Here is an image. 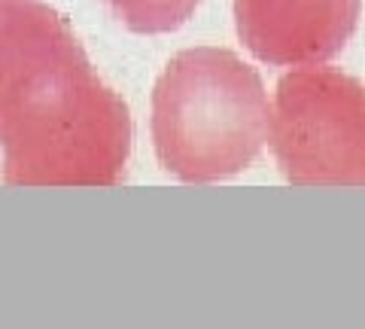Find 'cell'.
I'll return each instance as SVG.
<instances>
[{
  "mask_svg": "<svg viewBox=\"0 0 365 329\" xmlns=\"http://www.w3.org/2000/svg\"><path fill=\"white\" fill-rule=\"evenodd\" d=\"M268 128L265 86L228 49L180 52L155 83L153 143L158 162L186 183L241 174L259 158Z\"/></svg>",
  "mask_w": 365,
  "mask_h": 329,
  "instance_id": "cell-2",
  "label": "cell"
},
{
  "mask_svg": "<svg viewBox=\"0 0 365 329\" xmlns=\"http://www.w3.org/2000/svg\"><path fill=\"white\" fill-rule=\"evenodd\" d=\"M116 16L137 34H165L186 21L201 0H107Z\"/></svg>",
  "mask_w": 365,
  "mask_h": 329,
  "instance_id": "cell-5",
  "label": "cell"
},
{
  "mask_svg": "<svg viewBox=\"0 0 365 329\" xmlns=\"http://www.w3.org/2000/svg\"><path fill=\"white\" fill-rule=\"evenodd\" d=\"M268 141L295 186H365V83L332 67L287 74Z\"/></svg>",
  "mask_w": 365,
  "mask_h": 329,
  "instance_id": "cell-3",
  "label": "cell"
},
{
  "mask_svg": "<svg viewBox=\"0 0 365 329\" xmlns=\"http://www.w3.org/2000/svg\"><path fill=\"white\" fill-rule=\"evenodd\" d=\"M0 150L6 186H116L125 177L128 107L46 0H0Z\"/></svg>",
  "mask_w": 365,
  "mask_h": 329,
  "instance_id": "cell-1",
  "label": "cell"
},
{
  "mask_svg": "<svg viewBox=\"0 0 365 329\" xmlns=\"http://www.w3.org/2000/svg\"><path fill=\"white\" fill-rule=\"evenodd\" d=\"M362 0H235L244 46L268 64H317L338 55Z\"/></svg>",
  "mask_w": 365,
  "mask_h": 329,
  "instance_id": "cell-4",
  "label": "cell"
}]
</instances>
